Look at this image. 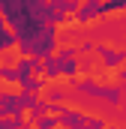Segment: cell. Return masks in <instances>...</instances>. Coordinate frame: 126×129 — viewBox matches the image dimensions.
<instances>
[{"mask_svg": "<svg viewBox=\"0 0 126 129\" xmlns=\"http://www.w3.org/2000/svg\"><path fill=\"white\" fill-rule=\"evenodd\" d=\"M21 66V45H9V48H0V69H18Z\"/></svg>", "mask_w": 126, "mask_h": 129, "instance_id": "6da1fadb", "label": "cell"}]
</instances>
